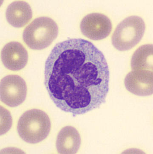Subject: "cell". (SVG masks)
I'll return each mask as SVG.
<instances>
[{
	"label": "cell",
	"mask_w": 153,
	"mask_h": 154,
	"mask_svg": "<svg viewBox=\"0 0 153 154\" xmlns=\"http://www.w3.org/2000/svg\"><path fill=\"white\" fill-rule=\"evenodd\" d=\"M45 85L57 108L74 117L105 103L109 91L108 63L103 53L81 38L57 44L46 62Z\"/></svg>",
	"instance_id": "6da1fadb"
},
{
	"label": "cell",
	"mask_w": 153,
	"mask_h": 154,
	"mask_svg": "<svg viewBox=\"0 0 153 154\" xmlns=\"http://www.w3.org/2000/svg\"><path fill=\"white\" fill-rule=\"evenodd\" d=\"M51 123L48 115L38 109H32L23 113L17 124L19 136L28 143L43 141L50 133Z\"/></svg>",
	"instance_id": "7a4b0ae2"
},
{
	"label": "cell",
	"mask_w": 153,
	"mask_h": 154,
	"mask_svg": "<svg viewBox=\"0 0 153 154\" xmlns=\"http://www.w3.org/2000/svg\"><path fill=\"white\" fill-rule=\"evenodd\" d=\"M58 32V26L54 20L42 16L34 19L24 29L23 39L31 49H44L57 38Z\"/></svg>",
	"instance_id": "3957f363"
},
{
	"label": "cell",
	"mask_w": 153,
	"mask_h": 154,
	"mask_svg": "<svg viewBox=\"0 0 153 154\" xmlns=\"http://www.w3.org/2000/svg\"><path fill=\"white\" fill-rule=\"evenodd\" d=\"M145 30V23L142 18L137 16L127 17L117 25L113 32L112 45L118 51H128L140 42Z\"/></svg>",
	"instance_id": "277c9868"
},
{
	"label": "cell",
	"mask_w": 153,
	"mask_h": 154,
	"mask_svg": "<svg viewBox=\"0 0 153 154\" xmlns=\"http://www.w3.org/2000/svg\"><path fill=\"white\" fill-rule=\"evenodd\" d=\"M27 95L25 80L17 75H9L1 80V101L10 107H16L24 103Z\"/></svg>",
	"instance_id": "5b68a950"
},
{
	"label": "cell",
	"mask_w": 153,
	"mask_h": 154,
	"mask_svg": "<svg viewBox=\"0 0 153 154\" xmlns=\"http://www.w3.org/2000/svg\"><path fill=\"white\" fill-rule=\"evenodd\" d=\"M112 23L102 13H92L82 19L80 29L82 34L89 39L98 41L106 38L111 33Z\"/></svg>",
	"instance_id": "8992f818"
},
{
	"label": "cell",
	"mask_w": 153,
	"mask_h": 154,
	"mask_svg": "<svg viewBox=\"0 0 153 154\" xmlns=\"http://www.w3.org/2000/svg\"><path fill=\"white\" fill-rule=\"evenodd\" d=\"M126 89L134 94L140 96L153 94V71L146 69L133 70L125 79Z\"/></svg>",
	"instance_id": "52a82bcc"
},
{
	"label": "cell",
	"mask_w": 153,
	"mask_h": 154,
	"mask_svg": "<svg viewBox=\"0 0 153 154\" xmlns=\"http://www.w3.org/2000/svg\"><path fill=\"white\" fill-rule=\"evenodd\" d=\"M1 58L4 66L8 70L19 71L27 65L28 52L20 42H11L3 48Z\"/></svg>",
	"instance_id": "ba28073f"
},
{
	"label": "cell",
	"mask_w": 153,
	"mask_h": 154,
	"mask_svg": "<svg viewBox=\"0 0 153 154\" xmlns=\"http://www.w3.org/2000/svg\"><path fill=\"white\" fill-rule=\"evenodd\" d=\"M81 144V136L75 127L65 126L57 134L56 146L59 154L77 153Z\"/></svg>",
	"instance_id": "9c48e42d"
},
{
	"label": "cell",
	"mask_w": 153,
	"mask_h": 154,
	"mask_svg": "<svg viewBox=\"0 0 153 154\" xmlns=\"http://www.w3.org/2000/svg\"><path fill=\"white\" fill-rule=\"evenodd\" d=\"M32 17L31 7L25 1H15L8 6L6 10L7 21L11 26L16 28H21L25 26Z\"/></svg>",
	"instance_id": "30bf717a"
},
{
	"label": "cell",
	"mask_w": 153,
	"mask_h": 154,
	"mask_svg": "<svg viewBox=\"0 0 153 154\" xmlns=\"http://www.w3.org/2000/svg\"><path fill=\"white\" fill-rule=\"evenodd\" d=\"M133 70H153V45H143L135 51L131 60Z\"/></svg>",
	"instance_id": "8fae6325"
}]
</instances>
